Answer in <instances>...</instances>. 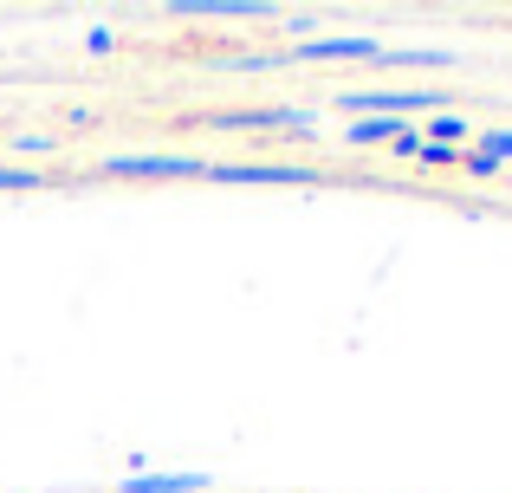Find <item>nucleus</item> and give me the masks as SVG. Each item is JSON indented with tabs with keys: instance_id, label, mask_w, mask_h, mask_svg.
<instances>
[{
	"instance_id": "f257e3e1",
	"label": "nucleus",
	"mask_w": 512,
	"mask_h": 493,
	"mask_svg": "<svg viewBox=\"0 0 512 493\" xmlns=\"http://www.w3.org/2000/svg\"><path fill=\"white\" fill-rule=\"evenodd\" d=\"M331 104L350 117H396V124H415V111H448V91L441 85H383V91H331Z\"/></svg>"
},
{
	"instance_id": "f03ea898",
	"label": "nucleus",
	"mask_w": 512,
	"mask_h": 493,
	"mask_svg": "<svg viewBox=\"0 0 512 493\" xmlns=\"http://www.w3.org/2000/svg\"><path fill=\"white\" fill-rule=\"evenodd\" d=\"M98 176H137V182H201L208 156L188 150H124V156H98Z\"/></svg>"
},
{
	"instance_id": "7ed1b4c3",
	"label": "nucleus",
	"mask_w": 512,
	"mask_h": 493,
	"mask_svg": "<svg viewBox=\"0 0 512 493\" xmlns=\"http://www.w3.org/2000/svg\"><path fill=\"white\" fill-rule=\"evenodd\" d=\"M201 182H247V189H318L325 182V169L318 163H208V176Z\"/></svg>"
},
{
	"instance_id": "20e7f679",
	"label": "nucleus",
	"mask_w": 512,
	"mask_h": 493,
	"mask_svg": "<svg viewBox=\"0 0 512 493\" xmlns=\"http://www.w3.org/2000/svg\"><path fill=\"white\" fill-rule=\"evenodd\" d=\"M208 130H318V111L312 104H260V111H208L201 117Z\"/></svg>"
},
{
	"instance_id": "39448f33",
	"label": "nucleus",
	"mask_w": 512,
	"mask_h": 493,
	"mask_svg": "<svg viewBox=\"0 0 512 493\" xmlns=\"http://www.w3.org/2000/svg\"><path fill=\"white\" fill-rule=\"evenodd\" d=\"M376 52H383V39H376V33H325V39H299V46H286V59L331 65V59H376Z\"/></svg>"
},
{
	"instance_id": "423d86ee",
	"label": "nucleus",
	"mask_w": 512,
	"mask_h": 493,
	"mask_svg": "<svg viewBox=\"0 0 512 493\" xmlns=\"http://www.w3.org/2000/svg\"><path fill=\"white\" fill-rule=\"evenodd\" d=\"M169 13H175V20H253V26L273 20L266 0H175Z\"/></svg>"
},
{
	"instance_id": "0eeeda50",
	"label": "nucleus",
	"mask_w": 512,
	"mask_h": 493,
	"mask_svg": "<svg viewBox=\"0 0 512 493\" xmlns=\"http://www.w3.org/2000/svg\"><path fill=\"white\" fill-rule=\"evenodd\" d=\"M376 65H402V72H448L454 52L448 46H383Z\"/></svg>"
},
{
	"instance_id": "6e6552de",
	"label": "nucleus",
	"mask_w": 512,
	"mask_h": 493,
	"mask_svg": "<svg viewBox=\"0 0 512 493\" xmlns=\"http://www.w3.org/2000/svg\"><path fill=\"white\" fill-rule=\"evenodd\" d=\"M117 493H208V474H124Z\"/></svg>"
},
{
	"instance_id": "1a4fd4ad",
	"label": "nucleus",
	"mask_w": 512,
	"mask_h": 493,
	"mask_svg": "<svg viewBox=\"0 0 512 493\" xmlns=\"http://www.w3.org/2000/svg\"><path fill=\"white\" fill-rule=\"evenodd\" d=\"M396 137H402V124H396V117H357V124L344 130V143H350V150H376V143H396Z\"/></svg>"
},
{
	"instance_id": "9d476101",
	"label": "nucleus",
	"mask_w": 512,
	"mask_h": 493,
	"mask_svg": "<svg viewBox=\"0 0 512 493\" xmlns=\"http://www.w3.org/2000/svg\"><path fill=\"white\" fill-rule=\"evenodd\" d=\"M0 189L20 195V189H52V182H46V169H13V163H0Z\"/></svg>"
},
{
	"instance_id": "9b49d317",
	"label": "nucleus",
	"mask_w": 512,
	"mask_h": 493,
	"mask_svg": "<svg viewBox=\"0 0 512 493\" xmlns=\"http://www.w3.org/2000/svg\"><path fill=\"white\" fill-rule=\"evenodd\" d=\"M59 143H65V137H7V150H13V156H39V150L59 156Z\"/></svg>"
},
{
	"instance_id": "f8f14e48",
	"label": "nucleus",
	"mask_w": 512,
	"mask_h": 493,
	"mask_svg": "<svg viewBox=\"0 0 512 493\" xmlns=\"http://www.w3.org/2000/svg\"><path fill=\"white\" fill-rule=\"evenodd\" d=\"M389 150H396L402 163H415V156H422V130H415V124H402V137L389 143Z\"/></svg>"
},
{
	"instance_id": "ddd939ff",
	"label": "nucleus",
	"mask_w": 512,
	"mask_h": 493,
	"mask_svg": "<svg viewBox=\"0 0 512 493\" xmlns=\"http://www.w3.org/2000/svg\"><path fill=\"white\" fill-rule=\"evenodd\" d=\"M415 163H428V169H448V163H461V150H441V143H422V156Z\"/></svg>"
},
{
	"instance_id": "4468645a",
	"label": "nucleus",
	"mask_w": 512,
	"mask_h": 493,
	"mask_svg": "<svg viewBox=\"0 0 512 493\" xmlns=\"http://www.w3.org/2000/svg\"><path fill=\"white\" fill-rule=\"evenodd\" d=\"M85 46H91V52H111L117 33H111V26H98V33H85Z\"/></svg>"
}]
</instances>
